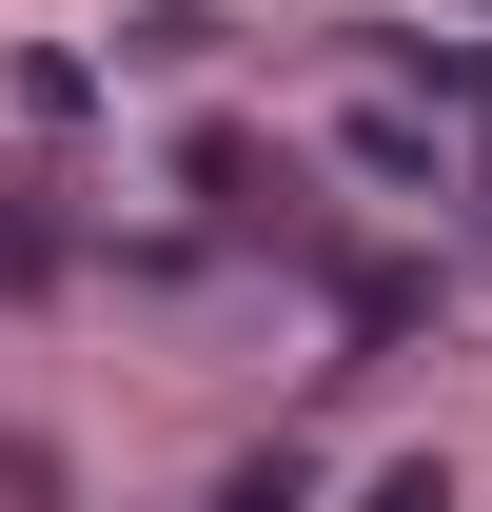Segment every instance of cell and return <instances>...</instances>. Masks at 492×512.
<instances>
[{"label":"cell","instance_id":"cell-1","mask_svg":"<svg viewBox=\"0 0 492 512\" xmlns=\"http://www.w3.org/2000/svg\"><path fill=\"white\" fill-rule=\"evenodd\" d=\"M335 158H355V178H394L414 217H433L453 178H473V158H453V119H414V99H355V119H335Z\"/></svg>","mask_w":492,"mask_h":512},{"label":"cell","instance_id":"cell-2","mask_svg":"<svg viewBox=\"0 0 492 512\" xmlns=\"http://www.w3.org/2000/svg\"><path fill=\"white\" fill-rule=\"evenodd\" d=\"M355 512H453V473H433V453H394V473H374Z\"/></svg>","mask_w":492,"mask_h":512}]
</instances>
